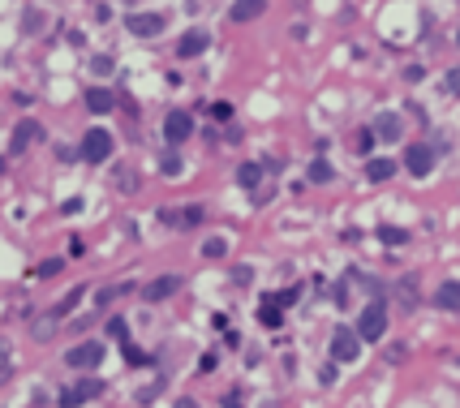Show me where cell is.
<instances>
[{"label": "cell", "instance_id": "4316f807", "mask_svg": "<svg viewBox=\"0 0 460 408\" xmlns=\"http://www.w3.org/2000/svg\"><path fill=\"white\" fill-rule=\"evenodd\" d=\"M357 151H361V155L374 151V129H361V134H357Z\"/></svg>", "mask_w": 460, "mask_h": 408}, {"label": "cell", "instance_id": "e0dca14e", "mask_svg": "<svg viewBox=\"0 0 460 408\" xmlns=\"http://www.w3.org/2000/svg\"><path fill=\"white\" fill-rule=\"evenodd\" d=\"M112 95H108V91H99V86H95V91H86V108L95 112V117H104V112H112Z\"/></svg>", "mask_w": 460, "mask_h": 408}, {"label": "cell", "instance_id": "8fae6325", "mask_svg": "<svg viewBox=\"0 0 460 408\" xmlns=\"http://www.w3.org/2000/svg\"><path fill=\"white\" fill-rule=\"evenodd\" d=\"M177 288H181V280H177V275H160V280H151L147 288H142V297H147V301H168Z\"/></svg>", "mask_w": 460, "mask_h": 408}, {"label": "cell", "instance_id": "6da1fadb", "mask_svg": "<svg viewBox=\"0 0 460 408\" xmlns=\"http://www.w3.org/2000/svg\"><path fill=\"white\" fill-rule=\"evenodd\" d=\"M357 335L366 339V344H378V339L387 335V305H383V301H370L366 309H361V318H357Z\"/></svg>", "mask_w": 460, "mask_h": 408}, {"label": "cell", "instance_id": "4dcf8cb0", "mask_svg": "<svg viewBox=\"0 0 460 408\" xmlns=\"http://www.w3.org/2000/svg\"><path fill=\"white\" fill-rule=\"evenodd\" d=\"M250 280H254L250 267H237V271H232V284H250Z\"/></svg>", "mask_w": 460, "mask_h": 408}, {"label": "cell", "instance_id": "52a82bcc", "mask_svg": "<svg viewBox=\"0 0 460 408\" xmlns=\"http://www.w3.org/2000/svg\"><path fill=\"white\" fill-rule=\"evenodd\" d=\"M207 43H211L207 30H185V35L177 39V56H181V60H194V56L207 52Z\"/></svg>", "mask_w": 460, "mask_h": 408}, {"label": "cell", "instance_id": "5bb4252c", "mask_svg": "<svg viewBox=\"0 0 460 408\" xmlns=\"http://www.w3.org/2000/svg\"><path fill=\"white\" fill-rule=\"evenodd\" d=\"M39 134H43V129H39L35 121H22L18 129H13V151H26V146H30V142H35Z\"/></svg>", "mask_w": 460, "mask_h": 408}, {"label": "cell", "instance_id": "f1b7e54d", "mask_svg": "<svg viewBox=\"0 0 460 408\" xmlns=\"http://www.w3.org/2000/svg\"><path fill=\"white\" fill-rule=\"evenodd\" d=\"M90 69L99 73V77H108V73H112V56H95V60H90Z\"/></svg>", "mask_w": 460, "mask_h": 408}, {"label": "cell", "instance_id": "277c9868", "mask_svg": "<svg viewBox=\"0 0 460 408\" xmlns=\"http://www.w3.org/2000/svg\"><path fill=\"white\" fill-rule=\"evenodd\" d=\"M104 361V344H95V339H86V344H73L65 352V365L69 370H95Z\"/></svg>", "mask_w": 460, "mask_h": 408}, {"label": "cell", "instance_id": "74e56055", "mask_svg": "<svg viewBox=\"0 0 460 408\" xmlns=\"http://www.w3.org/2000/svg\"><path fill=\"white\" fill-rule=\"evenodd\" d=\"M456 43H460V35H456Z\"/></svg>", "mask_w": 460, "mask_h": 408}, {"label": "cell", "instance_id": "9a60e30c", "mask_svg": "<svg viewBox=\"0 0 460 408\" xmlns=\"http://www.w3.org/2000/svg\"><path fill=\"white\" fill-rule=\"evenodd\" d=\"M258 322H263V326H280V322H284V309H280V297H263V309H258Z\"/></svg>", "mask_w": 460, "mask_h": 408}, {"label": "cell", "instance_id": "5b68a950", "mask_svg": "<svg viewBox=\"0 0 460 408\" xmlns=\"http://www.w3.org/2000/svg\"><path fill=\"white\" fill-rule=\"evenodd\" d=\"M108 155H112V134H108V129H90V134L82 138V159L86 163H104Z\"/></svg>", "mask_w": 460, "mask_h": 408}, {"label": "cell", "instance_id": "d4e9b609", "mask_svg": "<svg viewBox=\"0 0 460 408\" xmlns=\"http://www.w3.org/2000/svg\"><path fill=\"white\" fill-rule=\"evenodd\" d=\"M60 267H65V263H60V258H47V263H39V280H52V275H60Z\"/></svg>", "mask_w": 460, "mask_h": 408}, {"label": "cell", "instance_id": "484cf974", "mask_svg": "<svg viewBox=\"0 0 460 408\" xmlns=\"http://www.w3.org/2000/svg\"><path fill=\"white\" fill-rule=\"evenodd\" d=\"M9 370H13V357H9V344L0 339V383L9 379Z\"/></svg>", "mask_w": 460, "mask_h": 408}, {"label": "cell", "instance_id": "e575fe53", "mask_svg": "<svg viewBox=\"0 0 460 408\" xmlns=\"http://www.w3.org/2000/svg\"><path fill=\"white\" fill-rule=\"evenodd\" d=\"M211 112H215V117H219V121H228V117H232V104H215Z\"/></svg>", "mask_w": 460, "mask_h": 408}, {"label": "cell", "instance_id": "9c48e42d", "mask_svg": "<svg viewBox=\"0 0 460 408\" xmlns=\"http://www.w3.org/2000/svg\"><path fill=\"white\" fill-rule=\"evenodd\" d=\"M130 35H138V39H151V35H160L164 30V18L160 13H130Z\"/></svg>", "mask_w": 460, "mask_h": 408}, {"label": "cell", "instance_id": "8992f818", "mask_svg": "<svg viewBox=\"0 0 460 408\" xmlns=\"http://www.w3.org/2000/svg\"><path fill=\"white\" fill-rule=\"evenodd\" d=\"M404 168L413 172V176H431V172H435V146L413 142V146L404 151Z\"/></svg>", "mask_w": 460, "mask_h": 408}, {"label": "cell", "instance_id": "836d02e7", "mask_svg": "<svg viewBox=\"0 0 460 408\" xmlns=\"http://www.w3.org/2000/svg\"><path fill=\"white\" fill-rule=\"evenodd\" d=\"M448 91H452V95H460V69H452V73H448Z\"/></svg>", "mask_w": 460, "mask_h": 408}, {"label": "cell", "instance_id": "1f68e13d", "mask_svg": "<svg viewBox=\"0 0 460 408\" xmlns=\"http://www.w3.org/2000/svg\"><path fill=\"white\" fill-rule=\"evenodd\" d=\"M117 181H121V189H134V185H138V181H134V172H130V168H121V176H117Z\"/></svg>", "mask_w": 460, "mask_h": 408}, {"label": "cell", "instance_id": "7c38bea8", "mask_svg": "<svg viewBox=\"0 0 460 408\" xmlns=\"http://www.w3.org/2000/svg\"><path fill=\"white\" fill-rule=\"evenodd\" d=\"M263 9H267V0H237V5L228 9V18H232V22H254Z\"/></svg>", "mask_w": 460, "mask_h": 408}, {"label": "cell", "instance_id": "7a4b0ae2", "mask_svg": "<svg viewBox=\"0 0 460 408\" xmlns=\"http://www.w3.org/2000/svg\"><path fill=\"white\" fill-rule=\"evenodd\" d=\"M357 357H361V335L348 331V326H340V331L331 335V361L348 365V361H357Z\"/></svg>", "mask_w": 460, "mask_h": 408}, {"label": "cell", "instance_id": "ac0fdd59", "mask_svg": "<svg viewBox=\"0 0 460 408\" xmlns=\"http://www.w3.org/2000/svg\"><path fill=\"white\" fill-rule=\"evenodd\" d=\"M237 181H241L245 189H254L263 181V168H258V163H241V168H237Z\"/></svg>", "mask_w": 460, "mask_h": 408}, {"label": "cell", "instance_id": "603a6c76", "mask_svg": "<svg viewBox=\"0 0 460 408\" xmlns=\"http://www.w3.org/2000/svg\"><path fill=\"white\" fill-rule=\"evenodd\" d=\"M177 224H185V228H198V224H202V206H198V202H189V206L181 211V215H177Z\"/></svg>", "mask_w": 460, "mask_h": 408}, {"label": "cell", "instance_id": "d590c367", "mask_svg": "<svg viewBox=\"0 0 460 408\" xmlns=\"http://www.w3.org/2000/svg\"><path fill=\"white\" fill-rule=\"evenodd\" d=\"M319 383H323V387H331V383H336V365H327V370L319 374Z\"/></svg>", "mask_w": 460, "mask_h": 408}, {"label": "cell", "instance_id": "d6986e66", "mask_svg": "<svg viewBox=\"0 0 460 408\" xmlns=\"http://www.w3.org/2000/svg\"><path fill=\"white\" fill-rule=\"evenodd\" d=\"M396 301H400L404 309H413V305H417V284H413V280H404V284H396Z\"/></svg>", "mask_w": 460, "mask_h": 408}, {"label": "cell", "instance_id": "ba28073f", "mask_svg": "<svg viewBox=\"0 0 460 408\" xmlns=\"http://www.w3.org/2000/svg\"><path fill=\"white\" fill-rule=\"evenodd\" d=\"M189 134H194V121H189V112H168L164 117V138L177 146V142H185Z\"/></svg>", "mask_w": 460, "mask_h": 408}, {"label": "cell", "instance_id": "2e32d148", "mask_svg": "<svg viewBox=\"0 0 460 408\" xmlns=\"http://www.w3.org/2000/svg\"><path fill=\"white\" fill-rule=\"evenodd\" d=\"M366 176H370L374 185H383V181H391V176H396V163L391 159H370L366 163Z\"/></svg>", "mask_w": 460, "mask_h": 408}, {"label": "cell", "instance_id": "4fadbf2b", "mask_svg": "<svg viewBox=\"0 0 460 408\" xmlns=\"http://www.w3.org/2000/svg\"><path fill=\"white\" fill-rule=\"evenodd\" d=\"M56 326H60V318L52 314V309H47L43 318H30V335H35L39 344H43V339H52V335H56Z\"/></svg>", "mask_w": 460, "mask_h": 408}, {"label": "cell", "instance_id": "83f0119b", "mask_svg": "<svg viewBox=\"0 0 460 408\" xmlns=\"http://www.w3.org/2000/svg\"><path fill=\"white\" fill-rule=\"evenodd\" d=\"M121 292H130V288H99V297H95V301H99V309H104V305H112Z\"/></svg>", "mask_w": 460, "mask_h": 408}, {"label": "cell", "instance_id": "cb8c5ba5", "mask_svg": "<svg viewBox=\"0 0 460 408\" xmlns=\"http://www.w3.org/2000/svg\"><path fill=\"white\" fill-rule=\"evenodd\" d=\"M378 241H387V245H404V241H409V232H404V228H387V224H383V228H378Z\"/></svg>", "mask_w": 460, "mask_h": 408}, {"label": "cell", "instance_id": "7402d4cb", "mask_svg": "<svg viewBox=\"0 0 460 408\" xmlns=\"http://www.w3.org/2000/svg\"><path fill=\"white\" fill-rule=\"evenodd\" d=\"M77 301H82V288H69V297H60V301H56V309H52V314H56V318H65V314H69V309H73Z\"/></svg>", "mask_w": 460, "mask_h": 408}, {"label": "cell", "instance_id": "f546056e", "mask_svg": "<svg viewBox=\"0 0 460 408\" xmlns=\"http://www.w3.org/2000/svg\"><path fill=\"white\" fill-rule=\"evenodd\" d=\"M164 172H168V176H181V159L168 155V159H164Z\"/></svg>", "mask_w": 460, "mask_h": 408}, {"label": "cell", "instance_id": "ffe728a7", "mask_svg": "<svg viewBox=\"0 0 460 408\" xmlns=\"http://www.w3.org/2000/svg\"><path fill=\"white\" fill-rule=\"evenodd\" d=\"M331 176H336V172H331L327 159H314V163H310V181H314V185H327Z\"/></svg>", "mask_w": 460, "mask_h": 408}, {"label": "cell", "instance_id": "8d00e7d4", "mask_svg": "<svg viewBox=\"0 0 460 408\" xmlns=\"http://www.w3.org/2000/svg\"><path fill=\"white\" fill-rule=\"evenodd\" d=\"M177 408H198V400H189V396H181V400H177Z\"/></svg>", "mask_w": 460, "mask_h": 408}, {"label": "cell", "instance_id": "d6a6232c", "mask_svg": "<svg viewBox=\"0 0 460 408\" xmlns=\"http://www.w3.org/2000/svg\"><path fill=\"white\" fill-rule=\"evenodd\" d=\"M108 335L121 339V335H125V318H112V322H108Z\"/></svg>", "mask_w": 460, "mask_h": 408}, {"label": "cell", "instance_id": "3957f363", "mask_svg": "<svg viewBox=\"0 0 460 408\" xmlns=\"http://www.w3.org/2000/svg\"><path fill=\"white\" fill-rule=\"evenodd\" d=\"M95 396H104V379H77L65 396H60V408H82V404L95 400Z\"/></svg>", "mask_w": 460, "mask_h": 408}, {"label": "cell", "instance_id": "30bf717a", "mask_svg": "<svg viewBox=\"0 0 460 408\" xmlns=\"http://www.w3.org/2000/svg\"><path fill=\"white\" fill-rule=\"evenodd\" d=\"M400 134H404V121L396 117V112H383V117L374 121V138L378 142H400Z\"/></svg>", "mask_w": 460, "mask_h": 408}, {"label": "cell", "instance_id": "44dd1931", "mask_svg": "<svg viewBox=\"0 0 460 408\" xmlns=\"http://www.w3.org/2000/svg\"><path fill=\"white\" fill-rule=\"evenodd\" d=\"M224 254H228V241H224V237L202 241V258H224Z\"/></svg>", "mask_w": 460, "mask_h": 408}]
</instances>
